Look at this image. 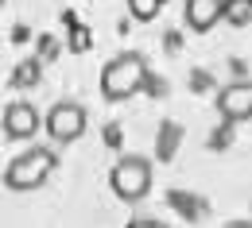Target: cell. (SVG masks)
<instances>
[{"label":"cell","mask_w":252,"mask_h":228,"mask_svg":"<svg viewBox=\"0 0 252 228\" xmlns=\"http://www.w3.org/2000/svg\"><path fill=\"white\" fill-rule=\"evenodd\" d=\"M148 81H152V74H148V62H144V54H117V58H109L105 70H101V97L105 101H128L136 97L140 89H148Z\"/></svg>","instance_id":"1"},{"label":"cell","mask_w":252,"mask_h":228,"mask_svg":"<svg viewBox=\"0 0 252 228\" xmlns=\"http://www.w3.org/2000/svg\"><path fill=\"white\" fill-rule=\"evenodd\" d=\"M55 151L51 147H28L24 155H16L12 163L4 166V186L16 190V194H28V190H39L51 174H55Z\"/></svg>","instance_id":"2"},{"label":"cell","mask_w":252,"mask_h":228,"mask_svg":"<svg viewBox=\"0 0 252 228\" xmlns=\"http://www.w3.org/2000/svg\"><path fill=\"white\" fill-rule=\"evenodd\" d=\"M109 182H113V194L121 201L136 205V201H144L152 194V163L144 155H125V159H117Z\"/></svg>","instance_id":"3"},{"label":"cell","mask_w":252,"mask_h":228,"mask_svg":"<svg viewBox=\"0 0 252 228\" xmlns=\"http://www.w3.org/2000/svg\"><path fill=\"white\" fill-rule=\"evenodd\" d=\"M86 128H90V116L78 101H59L47 112V131H51L55 143H74V139L86 135Z\"/></svg>","instance_id":"4"},{"label":"cell","mask_w":252,"mask_h":228,"mask_svg":"<svg viewBox=\"0 0 252 228\" xmlns=\"http://www.w3.org/2000/svg\"><path fill=\"white\" fill-rule=\"evenodd\" d=\"M218 112L221 120L229 124H241V120H252V81H233L218 93Z\"/></svg>","instance_id":"5"},{"label":"cell","mask_w":252,"mask_h":228,"mask_svg":"<svg viewBox=\"0 0 252 228\" xmlns=\"http://www.w3.org/2000/svg\"><path fill=\"white\" fill-rule=\"evenodd\" d=\"M39 128H43V116H39L35 104L12 101V104L4 108V135H8V139H32Z\"/></svg>","instance_id":"6"},{"label":"cell","mask_w":252,"mask_h":228,"mask_svg":"<svg viewBox=\"0 0 252 228\" xmlns=\"http://www.w3.org/2000/svg\"><path fill=\"white\" fill-rule=\"evenodd\" d=\"M225 20V0H187V27L190 31H210Z\"/></svg>","instance_id":"7"},{"label":"cell","mask_w":252,"mask_h":228,"mask_svg":"<svg viewBox=\"0 0 252 228\" xmlns=\"http://www.w3.org/2000/svg\"><path fill=\"white\" fill-rule=\"evenodd\" d=\"M66 31H70V39H66V47L74 51V54H86L90 51V43H94V35H90V27L86 24H78L74 16L66 20Z\"/></svg>","instance_id":"8"},{"label":"cell","mask_w":252,"mask_h":228,"mask_svg":"<svg viewBox=\"0 0 252 228\" xmlns=\"http://www.w3.org/2000/svg\"><path fill=\"white\" fill-rule=\"evenodd\" d=\"M225 24H233V27L252 24V0H225Z\"/></svg>","instance_id":"9"},{"label":"cell","mask_w":252,"mask_h":228,"mask_svg":"<svg viewBox=\"0 0 252 228\" xmlns=\"http://www.w3.org/2000/svg\"><path fill=\"white\" fill-rule=\"evenodd\" d=\"M163 4H167V0H128V16L140 20V24H148V20H156V16H159Z\"/></svg>","instance_id":"10"},{"label":"cell","mask_w":252,"mask_h":228,"mask_svg":"<svg viewBox=\"0 0 252 228\" xmlns=\"http://www.w3.org/2000/svg\"><path fill=\"white\" fill-rule=\"evenodd\" d=\"M35 81H39V62H35V58H28V62H20V70H16V77H12V85H16V89H32Z\"/></svg>","instance_id":"11"},{"label":"cell","mask_w":252,"mask_h":228,"mask_svg":"<svg viewBox=\"0 0 252 228\" xmlns=\"http://www.w3.org/2000/svg\"><path fill=\"white\" fill-rule=\"evenodd\" d=\"M128 228H167V225H159V221H152V217H136Z\"/></svg>","instance_id":"12"},{"label":"cell","mask_w":252,"mask_h":228,"mask_svg":"<svg viewBox=\"0 0 252 228\" xmlns=\"http://www.w3.org/2000/svg\"><path fill=\"white\" fill-rule=\"evenodd\" d=\"M39 47H43V58H55V51H59V43H55V39H43Z\"/></svg>","instance_id":"13"},{"label":"cell","mask_w":252,"mask_h":228,"mask_svg":"<svg viewBox=\"0 0 252 228\" xmlns=\"http://www.w3.org/2000/svg\"><path fill=\"white\" fill-rule=\"evenodd\" d=\"M225 228H252V221H233V225H225Z\"/></svg>","instance_id":"14"},{"label":"cell","mask_w":252,"mask_h":228,"mask_svg":"<svg viewBox=\"0 0 252 228\" xmlns=\"http://www.w3.org/2000/svg\"><path fill=\"white\" fill-rule=\"evenodd\" d=\"M0 4H4V0H0Z\"/></svg>","instance_id":"15"}]
</instances>
